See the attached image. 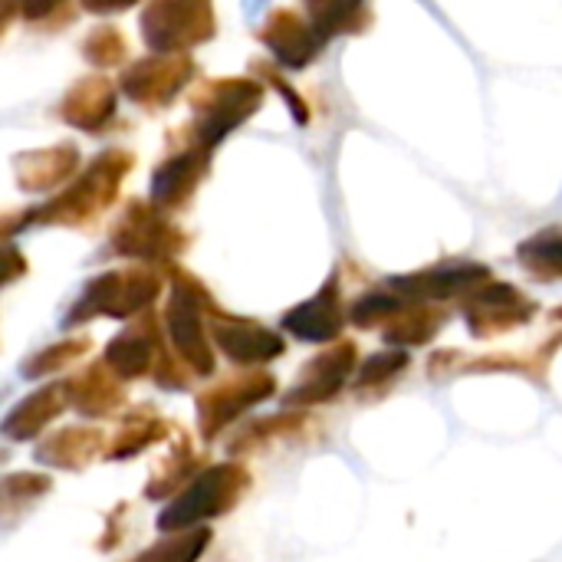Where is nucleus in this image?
Returning a JSON list of instances; mask_svg holds the SVG:
<instances>
[{"label":"nucleus","instance_id":"7ed1b4c3","mask_svg":"<svg viewBox=\"0 0 562 562\" xmlns=\"http://www.w3.org/2000/svg\"><path fill=\"white\" fill-rule=\"evenodd\" d=\"M352 362V349L346 346V349H336V352H329V356H323L319 359V366L313 362L310 369V379H303L300 382V389L290 395L293 402H313V398H329L333 392H336V385L346 379V366Z\"/></svg>","mask_w":562,"mask_h":562},{"label":"nucleus","instance_id":"f03ea898","mask_svg":"<svg viewBox=\"0 0 562 562\" xmlns=\"http://www.w3.org/2000/svg\"><path fill=\"white\" fill-rule=\"evenodd\" d=\"M339 306H336V296H333V283L316 296V300H310L306 306H300V310H293L290 316H286V329H293L296 336H303V339H316V342H323V339H329V336H336V329H339Z\"/></svg>","mask_w":562,"mask_h":562},{"label":"nucleus","instance_id":"423d86ee","mask_svg":"<svg viewBox=\"0 0 562 562\" xmlns=\"http://www.w3.org/2000/svg\"><path fill=\"white\" fill-rule=\"evenodd\" d=\"M520 257L537 267V270H547V273H562V234L560 231H547L533 240H527L520 247Z\"/></svg>","mask_w":562,"mask_h":562},{"label":"nucleus","instance_id":"39448f33","mask_svg":"<svg viewBox=\"0 0 562 562\" xmlns=\"http://www.w3.org/2000/svg\"><path fill=\"white\" fill-rule=\"evenodd\" d=\"M221 342L224 349L240 359V362H260L280 352V342L270 333H260L254 326H237V329H221Z\"/></svg>","mask_w":562,"mask_h":562},{"label":"nucleus","instance_id":"f257e3e1","mask_svg":"<svg viewBox=\"0 0 562 562\" xmlns=\"http://www.w3.org/2000/svg\"><path fill=\"white\" fill-rule=\"evenodd\" d=\"M227 474H234V471H211L204 481H198L194 484V491L188 494V497H181V504H175L165 517H161V527L165 530H175V527H184V524H194V520H201V517H207V514H217V510H224V497L231 494V477Z\"/></svg>","mask_w":562,"mask_h":562},{"label":"nucleus","instance_id":"20e7f679","mask_svg":"<svg viewBox=\"0 0 562 562\" xmlns=\"http://www.w3.org/2000/svg\"><path fill=\"white\" fill-rule=\"evenodd\" d=\"M481 277H487L481 267H438V270H428L425 277H405L392 286H408L405 293H428V296H448V293H458L471 283H477Z\"/></svg>","mask_w":562,"mask_h":562}]
</instances>
